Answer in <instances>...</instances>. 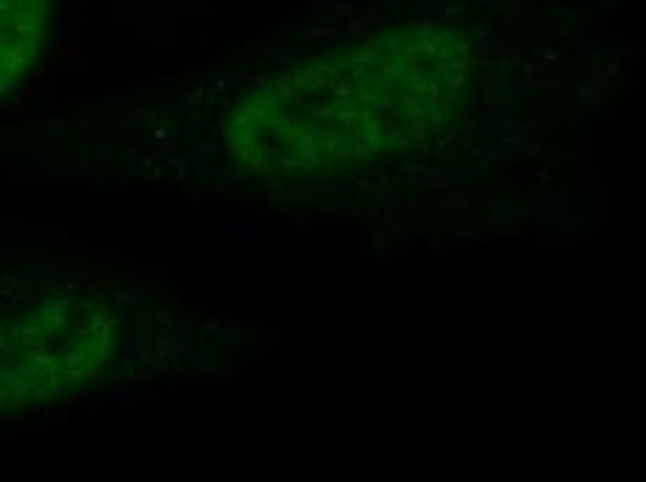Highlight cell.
Here are the masks:
<instances>
[{"mask_svg": "<svg viewBox=\"0 0 646 482\" xmlns=\"http://www.w3.org/2000/svg\"><path fill=\"white\" fill-rule=\"evenodd\" d=\"M50 25V0H0V89L31 70Z\"/></svg>", "mask_w": 646, "mask_h": 482, "instance_id": "cell-3", "label": "cell"}, {"mask_svg": "<svg viewBox=\"0 0 646 482\" xmlns=\"http://www.w3.org/2000/svg\"><path fill=\"white\" fill-rule=\"evenodd\" d=\"M474 95V53L459 31L407 23L296 62L231 109V164L284 195L432 154Z\"/></svg>", "mask_w": 646, "mask_h": 482, "instance_id": "cell-1", "label": "cell"}, {"mask_svg": "<svg viewBox=\"0 0 646 482\" xmlns=\"http://www.w3.org/2000/svg\"><path fill=\"white\" fill-rule=\"evenodd\" d=\"M103 304L53 296L0 329V410L62 399L98 379L117 349Z\"/></svg>", "mask_w": 646, "mask_h": 482, "instance_id": "cell-2", "label": "cell"}]
</instances>
